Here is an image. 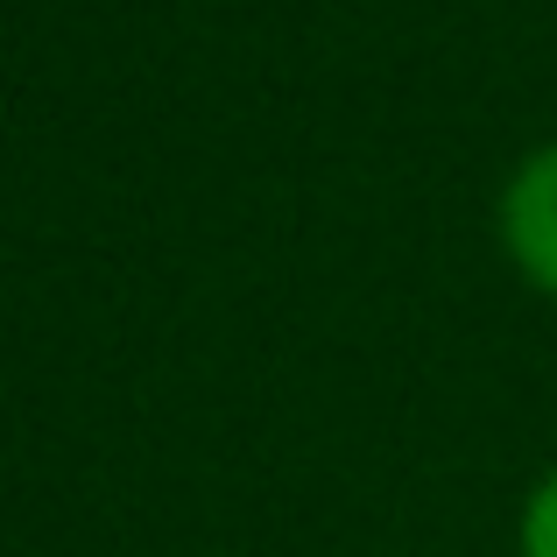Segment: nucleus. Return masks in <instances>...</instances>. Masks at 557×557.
<instances>
[{
  "label": "nucleus",
  "mask_w": 557,
  "mask_h": 557,
  "mask_svg": "<svg viewBox=\"0 0 557 557\" xmlns=\"http://www.w3.org/2000/svg\"><path fill=\"white\" fill-rule=\"evenodd\" d=\"M502 255L536 297L557 304V141L530 149L502 184Z\"/></svg>",
  "instance_id": "f257e3e1"
},
{
  "label": "nucleus",
  "mask_w": 557,
  "mask_h": 557,
  "mask_svg": "<svg viewBox=\"0 0 557 557\" xmlns=\"http://www.w3.org/2000/svg\"><path fill=\"white\" fill-rule=\"evenodd\" d=\"M516 557H557V466L530 487L516 516Z\"/></svg>",
  "instance_id": "f03ea898"
}]
</instances>
